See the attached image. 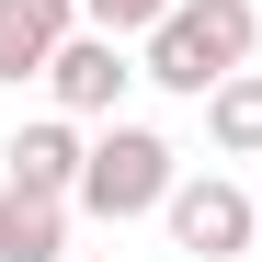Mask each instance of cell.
I'll list each match as a JSON object with an SVG mask.
<instances>
[{"label": "cell", "mask_w": 262, "mask_h": 262, "mask_svg": "<svg viewBox=\"0 0 262 262\" xmlns=\"http://www.w3.org/2000/svg\"><path fill=\"white\" fill-rule=\"evenodd\" d=\"M251 46H262V12L251 0H171V12L148 23V80L160 92H183V103H205L228 69H251Z\"/></svg>", "instance_id": "obj_1"}, {"label": "cell", "mask_w": 262, "mask_h": 262, "mask_svg": "<svg viewBox=\"0 0 262 262\" xmlns=\"http://www.w3.org/2000/svg\"><path fill=\"white\" fill-rule=\"evenodd\" d=\"M171 183H183V160H171V137H148V125H103L92 160H80V216H103V228H125V216L171 205Z\"/></svg>", "instance_id": "obj_2"}, {"label": "cell", "mask_w": 262, "mask_h": 262, "mask_svg": "<svg viewBox=\"0 0 262 262\" xmlns=\"http://www.w3.org/2000/svg\"><path fill=\"white\" fill-rule=\"evenodd\" d=\"M160 216H171V239H183L194 262H239V251L262 239V205L228 183V171H194V183H171V205H160Z\"/></svg>", "instance_id": "obj_3"}, {"label": "cell", "mask_w": 262, "mask_h": 262, "mask_svg": "<svg viewBox=\"0 0 262 262\" xmlns=\"http://www.w3.org/2000/svg\"><path fill=\"white\" fill-rule=\"evenodd\" d=\"M125 80H148V69L125 57V34H103V23H80L69 46L46 57V92H57V114H80V125L114 114V103H125Z\"/></svg>", "instance_id": "obj_4"}, {"label": "cell", "mask_w": 262, "mask_h": 262, "mask_svg": "<svg viewBox=\"0 0 262 262\" xmlns=\"http://www.w3.org/2000/svg\"><path fill=\"white\" fill-rule=\"evenodd\" d=\"M0 160H12V194H80V160H92V137H80V114H34Z\"/></svg>", "instance_id": "obj_5"}, {"label": "cell", "mask_w": 262, "mask_h": 262, "mask_svg": "<svg viewBox=\"0 0 262 262\" xmlns=\"http://www.w3.org/2000/svg\"><path fill=\"white\" fill-rule=\"evenodd\" d=\"M69 34H80V0H0V80H46Z\"/></svg>", "instance_id": "obj_6"}, {"label": "cell", "mask_w": 262, "mask_h": 262, "mask_svg": "<svg viewBox=\"0 0 262 262\" xmlns=\"http://www.w3.org/2000/svg\"><path fill=\"white\" fill-rule=\"evenodd\" d=\"M0 262H69V194H0Z\"/></svg>", "instance_id": "obj_7"}, {"label": "cell", "mask_w": 262, "mask_h": 262, "mask_svg": "<svg viewBox=\"0 0 262 262\" xmlns=\"http://www.w3.org/2000/svg\"><path fill=\"white\" fill-rule=\"evenodd\" d=\"M205 137L228 148V160H262V69H228L205 92Z\"/></svg>", "instance_id": "obj_8"}, {"label": "cell", "mask_w": 262, "mask_h": 262, "mask_svg": "<svg viewBox=\"0 0 262 262\" xmlns=\"http://www.w3.org/2000/svg\"><path fill=\"white\" fill-rule=\"evenodd\" d=\"M171 12V0H80V23H103V34H148Z\"/></svg>", "instance_id": "obj_9"}, {"label": "cell", "mask_w": 262, "mask_h": 262, "mask_svg": "<svg viewBox=\"0 0 262 262\" xmlns=\"http://www.w3.org/2000/svg\"><path fill=\"white\" fill-rule=\"evenodd\" d=\"M69 262H114V251H69Z\"/></svg>", "instance_id": "obj_10"}]
</instances>
